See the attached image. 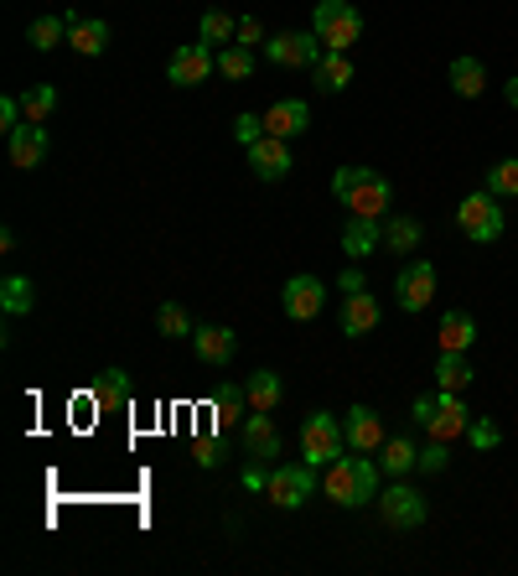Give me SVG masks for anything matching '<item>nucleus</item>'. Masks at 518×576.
<instances>
[{"label":"nucleus","mask_w":518,"mask_h":576,"mask_svg":"<svg viewBox=\"0 0 518 576\" xmlns=\"http://www.w3.org/2000/svg\"><path fill=\"white\" fill-rule=\"evenodd\" d=\"M322 494H327L337 509H363L378 504V462L374 452H348L322 468Z\"/></svg>","instance_id":"obj_1"},{"label":"nucleus","mask_w":518,"mask_h":576,"mask_svg":"<svg viewBox=\"0 0 518 576\" xmlns=\"http://www.w3.org/2000/svg\"><path fill=\"white\" fill-rule=\"evenodd\" d=\"M332 192H337V203L353 208L358 218H389V208H394V188H389V177L374 167H342L332 177Z\"/></svg>","instance_id":"obj_2"},{"label":"nucleus","mask_w":518,"mask_h":576,"mask_svg":"<svg viewBox=\"0 0 518 576\" xmlns=\"http://www.w3.org/2000/svg\"><path fill=\"white\" fill-rule=\"evenodd\" d=\"M311 31L322 37L327 52H353L363 42V11H358L353 0H316Z\"/></svg>","instance_id":"obj_3"},{"label":"nucleus","mask_w":518,"mask_h":576,"mask_svg":"<svg viewBox=\"0 0 518 576\" xmlns=\"http://www.w3.org/2000/svg\"><path fill=\"white\" fill-rule=\"evenodd\" d=\"M348 452V436H342V421L332 415V410H311L307 421H301V462H311L316 473L337 462V457Z\"/></svg>","instance_id":"obj_4"},{"label":"nucleus","mask_w":518,"mask_h":576,"mask_svg":"<svg viewBox=\"0 0 518 576\" xmlns=\"http://www.w3.org/2000/svg\"><path fill=\"white\" fill-rule=\"evenodd\" d=\"M264 499L275 509H301L307 499H316V468L311 462H275L270 483H264Z\"/></svg>","instance_id":"obj_5"},{"label":"nucleus","mask_w":518,"mask_h":576,"mask_svg":"<svg viewBox=\"0 0 518 576\" xmlns=\"http://www.w3.org/2000/svg\"><path fill=\"white\" fill-rule=\"evenodd\" d=\"M456 229H462L471 244L503 240V208H497L493 192H488V188H482V192H467V197L456 203Z\"/></svg>","instance_id":"obj_6"},{"label":"nucleus","mask_w":518,"mask_h":576,"mask_svg":"<svg viewBox=\"0 0 518 576\" xmlns=\"http://www.w3.org/2000/svg\"><path fill=\"white\" fill-rule=\"evenodd\" d=\"M378 514H384V525H394V529H420L425 520H430V504H425L420 488H410L404 478H394L378 494Z\"/></svg>","instance_id":"obj_7"},{"label":"nucleus","mask_w":518,"mask_h":576,"mask_svg":"<svg viewBox=\"0 0 518 576\" xmlns=\"http://www.w3.org/2000/svg\"><path fill=\"white\" fill-rule=\"evenodd\" d=\"M322 37L316 31H275L270 42H264V57L275 63V68H316V57H322Z\"/></svg>","instance_id":"obj_8"},{"label":"nucleus","mask_w":518,"mask_h":576,"mask_svg":"<svg viewBox=\"0 0 518 576\" xmlns=\"http://www.w3.org/2000/svg\"><path fill=\"white\" fill-rule=\"evenodd\" d=\"M394 296H400V312H425L436 302V265L404 260L400 276H394Z\"/></svg>","instance_id":"obj_9"},{"label":"nucleus","mask_w":518,"mask_h":576,"mask_svg":"<svg viewBox=\"0 0 518 576\" xmlns=\"http://www.w3.org/2000/svg\"><path fill=\"white\" fill-rule=\"evenodd\" d=\"M212 73H218V52H212L208 42L177 48L171 52V63H166V78H171L177 89H197V84H208Z\"/></svg>","instance_id":"obj_10"},{"label":"nucleus","mask_w":518,"mask_h":576,"mask_svg":"<svg viewBox=\"0 0 518 576\" xmlns=\"http://www.w3.org/2000/svg\"><path fill=\"white\" fill-rule=\"evenodd\" d=\"M281 307L290 322H311V317H322V307H327V286L316 276H290L281 286Z\"/></svg>","instance_id":"obj_11"},{"label":"nucleus","mask_w":518,"mask_h":576,"mask_svg":"<svg viewBox=\"0 0 518 576\" xmlns=\"http://www.w3.org/2000/svg\"><path fill=\"white\" fill-rule=\"evenodd\" d=\"M467 426H471L467 400L456 389H436V410H430V426L425 432L436 436V441H456V436H467Z\"/></svg>","instance_id":"obj_12"},{"label":"nucleus","mask_w":518,"mask_h":576,"mask_svg":"<svg viewBox=\"0 0 518 576\" xmlns=\"http://www.w3.org/2000/svg\"><path fill=\"white\" fill-rule=\"evenodd\" d=\"M238 441H244V452L255 462H281V432H275L270 410H249L244 426H238Z\"/></svg>","instance_id":"obj_13"},{"label":"nucleus","mask_w":518,"mask_h":576,"mask_svg":"<svg viewBox=\"0 0 518 576\" xmlns=\"http://www.w3.org/2000/svg\"><path fill=\"white\" fill-rule=\"evenodd\" d=\"M342 436H348V447H353V452H378V447L389 441V432H384V415H378L374 406H353V410H348Z\"/></svg>","instance_id":"obj_14"},{"label":"nucleus","mask_w":518,"mask_h":576,"mask_svg":"<svg viewBox=\"0 0 518 576\" xmlns=\"http://www.w3.org/2000/svg\"><path fill=\"white\" fill-rule=\"evenodd\" d=\"M249 151V167H255L259 182H281V177H290V145L281 141V136H259L255 145H244Z\"/></svg>","instance_id":"obj_15"},{"label":"nucleus","mask_w":518,"mask_h":576,"mask_svg":"<svg viewBox=\"0 0 518 576\" xmlns=\"http://www.w3.org/2000/svg\"><path fill=\"white\" fill-rule=\"evenodd\" d=\"M192 348H197V359L208 363V369H229L238 354V333L218 328V322H203V328L192 333Z\"/></svg>","instance_id":"obj_16"},{"label":"nucleus","mask_w":518,"mask_h":576,"mask_svg":"<svg viewBox=\"0 0 518 576\" xmlns=\"http://www.w3.org/2000/svg\"><path fill=\"white\" fill-rule=\"evenodd\" d=\"M5 151H11V167H22V171L42 167L48 162V125L26 120L16 136H5Z\"/></svg>","instance_id":"obj_17"},{"label":"nucleus","mask_w":518,"mask_h":576,"mask_svg":"<svg viewBox=\"0 0 518 576\" xmlns=\"http://www.w3.org/2000/svg\"><path fill=\"white\" fill-rule=\"evenodd\" d=\"M307 125H311V110L301 104V99H281V104H270V110H264V130H270V136H281V141H296Z\"/></svg>","instance_id":"obj_18"},{"label":"nucleus","mask_w":518,"mask_h":576,"mask_svg":"<svg viewBox=\"0 0 518 576\" xmlns=\"http://www.w3.org/2000/svg\"><path fill=\"white\" fill-rule=\"evenodd\" d=\"M378 328V296L374 291H353V296H342V333L348 337H363Z\"/></svg>","instance_id":"obj_19"},{"label":"nucleus","mask_w":518,"mask_h":576,"mask_svg":"<svg viewBox=\"0 0 518 576\" xmlns=\"http://www.w3.org/2000/svg\"><path fill=\"white\" fill-rule=\"evenodd\" d=\"M311 84H316L322 94H342V89L353 84V57H348V52H322L316 68H311Z\"/></svg>","instance_id":"obj_20"},{"label":"nucleus","mask_w":518,"mask_h":576,"mask_svg":"<svg viewBox=\"0 0 518 576\" xmlns=\"http://www.w3.org/2000/svg\"><path fill=\"white\" fill-rule=\"evenodd\" d=\"M420 468V447L410 441V436H389L384 447H378V473H389V478H410Z\"/></svg>","instance_id":"obj_21"},{"label":"nucleus","mask_w":518,"mask_h":576,"mask_svg":"<svg viewBox=\"0 0 518 576\" xmlns=\"http://www.w3.org/2000/svg\"><path fill=\"white\" fill-rule=\"evenodd\" d=\"M378 244H384V229H378V218H348V229H342V255L348 260H368Z\"/></svg>","instance_id":"obj_22"},{"label":"nucleus","mask_w":518,"mask_h":576,"mask_svg":"<svg viewBox=\"0 0 518 576\" xmlns=\"http://www.w3.org/2000/svg\"><path fill=\"white\" fill-rule=\"evenodd\" d=\"M89 400H94L104 415H109V410H125L130 406V374H125V369H104L94 380V389H89Z\"/></svg>","instance_id":"obj_23"},{"label":"nucleus","mask_w":518,"mask_h":576,"mask_svg":"<svg viewBox=\"0 0 518 576\" xmlns=\"http://www.w3.org/2000/svg\"><path fill=\"white\" fill-rule=\"evenodd\" d=\"M249 410V395H244V384H218V395H212V421H218V432H238L244 415Z\"/></svg>","instance_id":"obj_24"},{"label":"nucleus","mask_w":518,"mask_h":576,"mask_svg":"<svg viewBox=\"0 0 518 576\" xmlns=\"http://www.w3.org/2000/svg\"><path fill=\"white\" fill-rule=\"evenodd\" d=\"M436 343H441V354H467L471 343H477V322H471V312H446L441 317Z\"/></svg>","instance_id":"obj_25"},{"label":"nucleus","mask_w":518,"mask_h":576,"mask_svg":"<svg viewBox=\"0 0 518 576\" xmlns=\"http://www.w3.org/2000/svg\"><path fill=\"white\" fill-rule=\"evenodd\" d=\"M244 395H249V410H281L285 384L275 369H255V374L244 380Z\"/></svg>","instance_id":"obj_26"},{"label":"nucleus","mask_w":518,"mask_h":576,"mask_svg":"<svg viewBox=\"0 0 518 576\" xmlns=\"http://www.w3.org/2000/svg\"><path fill=\"white\" fill-rule=\"evenodd\" d=\"M68 42H73V52L99 57V52L109 48V22H83V16H68Z\"/></svg>","instance_id":"obj_27"},{"label":"nucleus","mask_w":518,"mask_h":576,"mask_svg":"<svg viewBox=\"0 0 518 576\" xmlns=\"http://www.w3.org/2000/svg\"><path fill=\"white\" fill-rule=\"evenodd\" d=\"M471 380H477V369L467 363V354H441L436 359V389H456L462 395Z\"/></svg>","instance_id":"obj_28"},{"label":"nucleus","mask_w":518,"mask_h":576,"mask_svg":"<svg viewBox=\"0 0 518 576\" xmlns=\"http://www.w3.org/2000/svg\"><path fill=\"white\" fill-rule=\"evenodd\" d=\"M451 89L462 99H482V89H488V68L477 63V57H456L451 63Z\"/></svg>","instance_id":"obj_29"},{"label":"nucleus","mask_w":518,"mask_h":576,"mask_svg":"<svg viewBox=\"0 0 518 576\" xmlns=\"http://www.w3.org/2000/svg\"><path fill=\"white\" fill-rule=\"evenodd\" d=\"M420 240H425V229L415 223V218H404V214L384 218V249H400V255H410V249H420Z\"/></svg>","instance_id":"obj_30"},{"label":"nucleus","mask_w":518,"mask_h":576,"mask_svg":"<svg viewBox=\"0 0 518 576\" xmlns=\"http://www.w3.org/2000/svg\"><path fill=\"white\" fill-rule=\"evenodd\" d=\"M234 37H238V22L229 16V11H218V5H212V11H203V26H197V42H208V48H229Z\"/></svg>","instance_id":"obj_31"},{"label":"nucleus","mask_w":518,"mask_h":576,"mask_svg":"<svg viewBox=\"0 0 518 576\" xmlns=\"http://www.w3.org/2000/svg\"><path fill=\"white\" fill-rule=\"evenodd\" d=\"M0 307L5 317H26L37 307V286L26 281V276H5V286H0Z\"/></svg>","instance_id":"obj_32"},{"label":"nucleus","mask_w":518,"mask_h":576,"mask_svg":"<svg viewBox=\"0 0 518 576\" xmlns=\"http://www.w3.org/2000/svg\"><path fill=\"white\" fill-rule=\"evenodd\" d=\"M26 42L37 52H52L57 42H68V16H37V22L26 26Z\"/></svg>","instance_id":"obj_33"},{"label":"nucleus","mask_w":518,"mask_h":576,"mask_svg":"<svg viewBox=\"0 0 518 576\" xmlns=\"http://www.w3.org/2000/svg\"><path fill=\"white\" fill-rule=\"evenodd\" d=\"M22 110L31 125H48L52 115H57V89H52V84H31L22 94Z\"/></svg>","instance_id":"obj_34"},{"label":"nucleus","mask_w":518,"mask_h":576,"mask_svg":"<svg viewBox=\"0 0 518 576\" xmlns=\"http://www.w3.org/2000/svg\"><path fill=\"white\" fill-rule=\"evenodd\" d=\"M156 333L161 337H192L197 328H192V317H187L182 302H161V307H156Z\"/></svg>","instance_id":"obj_35"},{"label":"nucleus","mask_w":518,"mask_h":576,"mask_svg":"<svg viewBox=\"0 0 518 576\" xmlns=\"http://www.w3.org/2000/svg\"><path fill=\"white\" fill-rule=\"evenodd\" d=\"M218 73H223V78H249V73H255V52L249 48H238V42H229V48L218 52Z\"/></svg>","instance_id":"obj_36"},{"label":"nucleus","mask_w":518,"mask_h":576,"mask_svg":"<svg viewBox=\"0 0 518 576\" xmlns=\"http://www.w3.org/2000/svg\"><path fill=\"white\" fill-rule=\"evenodd\" d=\"M488 192L493 197H518V156H503L497 167H488Z\"/></svg>","instance_id":"obj_37"},{"label":"nucleus","mask_w":518,"mask_h":576,"mask_svg":"<svg viewBox=\"0 0 518 576\" xmlns=\"http://www.w3.org/2000/svg\"><path fill=\"white\" fill-rule=\"evenodd\" d=\"M467 441H471V452H493L497 441H503V432H497V421H488V415H471Z\"/></svg>","instance_id":"obj_38"},{"label":"nucleus","mask_w":518,"mask_h":576,"mask_svg":"<svg viewBox=\"0 0 518 576\" xmlns=\"http://www.w3.org/2000/svg\"><path fill=\"white\" fill-rule=\"evenodd\" d=\"M446 462H451V441L430 436V447L420 452V473H446Z\"/></svg>","instance_id":"obj_39"},{"label":"nucleus","mask_w":518,"mask_h":576,"mask_svg":"<svg viewBox=\"0 0 518 576\" xmlns=\"http://www.w3.org/2000/svg\"><path fill=\"white\" fill-rule=\"evenodd\" d=\"M259 136H270V130H264V115H238L234 120V141L238 145H255Z\"/></svg>","instance_id":"obj_40"},{"label":"nucleus","mask_w":518,"mask_h":576,"mask_svg":"<svg viewBox=\"0 0 518 576\" xmlns=\"http://www.w3.org/2000/svg\"><path fill=\"white\" fill-rule=\"evenodd\" d=\"M238 48H255V42H270L264 37V26H259V16H238V37H234Z\"/></svg>","instance_id":"obj_41"},{"label":"nucleus","mask_w":518,"mask_h":576,"mask_svg":"<svg viewBox=\"0 0 518 576\" xmlns=\"http://www.w3.org/2000/svg\"><path fill=\"white\" fill-rule=\"evenodd\" d=\"M337 291H342V296H353V291H368V281H363V270H358V265H348V270L337 276Z\"/></svg>","instance_id":"obj_42"},{"label":"nucleus","mask_w":518,"mask_h":576,"mask_svg":"<svg viewBox=\"0 0 518 576\" xmlns=\"http://www.w3.org/2000/svg\"><path fill=\"white\" fill-rule=\"evenodd\" d=\"M192 457H197V468H218V441H208V436H203V441L192 447Z\"/></svg>","instance_id":"obj_43"},{"label":"nucleus","mask_w":518,"mask_h":576,"mask_svg":"<svg viewBox=\"0 0 518 576\" xmlns=\"http://www.w3.org/2000/svg\"><path fill=\"white\" fill-rule=\"evenodd\" d=\"M430 410H436V395H420V400L410 406V421H415V426H430Z\"/></svg>","instance_id":"obj_44"},{"label":"nucleus","mask_w":518,"mask_h":576,"mask_svg":"<svg viewBox=\"0 0 518 576\" xmlns=\"http://www.w3.org/2000/svg\"><path fill=\"white\" fill-rule=\"evenodd\" d=\"M264 483H270V473H264V462H255V468L244 473V488H249V494H264Z\"/></svg>","instance_id":"obj_45"},{"label":"nucleus","mask_w":518,"mask_h":576,"mask_svg":"<svg viewBox=\"0 0 518 576\" xmlns=\"http://www.w3.org/2000/svg\"><path fill=\"white\" fill-rule=\"evenodd\" d=\"M503 99H508V104L518 110V78H508V84H503Z\"/></svg>","instance_id":"obj_46"}]
</instances>
